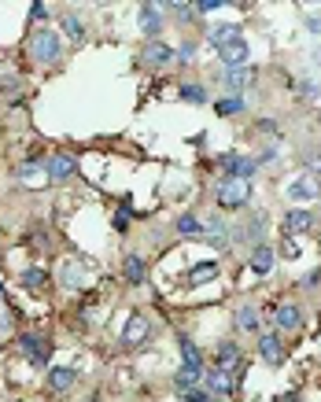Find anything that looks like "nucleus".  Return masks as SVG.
Segmentation results:
<instances>
[{"instance_id":"nucleus-27","label":"nucleus","mask_w":321,"mask_h":402,"mask_svg":"<svg viewBox=\"0 0 321 402\" xmlns=\"http://www.w3.org/2000/svg\"><path fill=\"white\" fill-rule=\"evenodd\" d=\"M200 232H203V218H196V214L177 218V237H200Z\"/></svg>"},{"instance_id":"nucleus-42","label":"nucleus","mask_w":321,"mask_h":402,"mask_svg":"<svg viewBox=\"0 0 321 402\" xmlns=\"http://www.w3.org/2000/svg\"><path fill=\"white\" fill-rule=\"evenodd\" d=\"M314 63H318V67H321V45L314 48Z\"/></svg>"},{"instance_id":"nucleus-14","label":"nucleus","mask_w":321,"mask_h":402,"mask_svg":"<svg viewBox=\"0 0 321 402\" xmlns=\"http://www.w3.org/2000/svg\"><path fill=\"white\" fill-rule=\"evenodd\" d=\"M259 355L266 358V366H281V362H285V343H281L277 332L259 336Z\"/></svg>"},{"instance_id":"nucleus-29","label":"nucleus","mask_w":321,"mask_h":402,"mask_svg":"<svg viewBox=\"0 0 321 402\" xmlns=\"http://www.w3.org/2000/svg\"><path fill=\"white\" fill-rule=\"evenodd\" d=\"M63 30H67L70 41H85V26H82V19L74 15V11H70V15H63Z\"/></svg>"},{"instance_id":"nucleus-12","label":"nucleus","mask_w":321,"mask_h":402,"mask_svg":"<svg viewBox=\"0 0 321 402\" xmlns=\"http://www.w3.org/2000/svg\"><path fill=\"white\" fill-rule=\"evenodd\" d=\"M74 170H78V163H74V155H67V151L48 155V159H45V174L52 177V181H67Z\"/></svg>"},{"instance_id":"nucleus-24","label":"nucleus","mask_w":321,"mask_h":402,"mask_svg":"<svg viewBox=\"0 0 321 402\" xmlns=\"http://www.w3.org/2000/svg\"><path fill=\"white\" fill-rule=\"evenodd\" d=\"M233 321H237L240 332H259V310H255V306H237Z\"/></svg>"},{"instance_id":"nucleus-3","label":"nucleus","mask_w":321,"mask_h":402,"mask_svg":"<svg viewBox=\"0 0 321 402\" xmlns=\"http://www.w3.org/2000/svg\"><path fill=\"white\" fill-rule=\"evenodd\" d=\"M203 237H207V244L214 251H229V248H233V229H229V222L222 214H207V222H203Z\"/></svg>"},{"instance_id":"nucleus-28","label":"nucleus","mask_w":321,"mask_h":402,"mask_svg":"<svg viewBox=\"0 0 321 402\" xmlns=\"http://www.w3.org/2000/svg\"><path fill=\"white\" fill-rule=\"evenodd\" d=\"M177 100H185V103H207V89L196 85V82H188L177 89Z\"/></svg>"},{"instance_id":"nucleus-32","label":"nucleus","mask_w":321,"mask_h":402,"mask_svg":"<svg viewBox=\"0 0 321 402\" xmlns=\"http://www.w3.org/2000/svg\"><path fill=\"white\" fill-rule=\"evenodd\" d=\"M170 11L177 15V22H192V19H196V4H170Z\"/></svg>"},{"instance_id":"nucleus-21","label":"nucleus","mask_w":321,"mask_h":402,"mask_svg":"<svg viewBox=\"0 0 321 402\" xmlns=\"http://www.w3.org/2000/svg\"><path fill=\"white\" fill-rule=\"evenodd\" d=\"M218 56H222V63H225V67H244V63H248V41L240 37V41H233L229 48H222Z\"/></svg>"},{"instance_id":"nucleus-37","label":"nucleus","mask_w":321,"mask_h":402,"mask_svg":"<svg viewBox=\"0 0 321 402\" xmlns=\"http://www.w3.org/2000/svg\"><path fill=\"white\" fill-rule=\"evenodd\" d=\"M218 8H225V0H200L196 4V11H203V15H207V11H218Z\"/></svg>"},{"instance_id":"nucleus-31","label":"nucleus","mask_w":321,"mask_h":402,"mask_svg":"<svg viewBox=\"0 0 321 402\" xmlns=\"http://www.w3.org/2000/svg\"><path fill=\"white\" fill-rule=\"evenodd\" d=\"M177 399L181 402H214V395L207 392V387H188V392H181Z\"/></svg>"},{"instance_id":"nucleus-22","label":"nucleus","mask_w":321,"mask_h":402,"mask_svg":"<svg viewBox=\"0 0 321 402\" xmlns=\"http://www.w3.org/2000/svg\"><path fill=\"white\" fill-rule=\"evenodd\" d=\"M244 107H248V100H244V96H233V93H225L222 100L214 103V111L222 114V119H233V114H244Z\"/></svg>"},{"instance_id":"nucleus-25","label":"nucleus","mask_w":321,"mask_h":402,"mask_svg":"<svg viewBox=\"0 0 321 402\" xmlns=\"http://www.w3.org/2000/svg\"><path fill=\"white\" fill-rule=\"evenodd\" d=\"M19 284L27 292H41L48 284V274H45V269H37V266H30V269H22V274H19Z\"/></svg>"},{"instance_id":"nucleus-26","label":"nucleus","mask_w":321,"mask_h":402,"mask_svg":"<svg viewBox=\"0 0 321 402\" xmlns=\"http://www.w3.org/2000/svg\"><path fill=\"white\" fill-rule=\"evenodd\" d=\"M144 277H148L144 258H140V255H126V281H130V284H144Z\"/></svg>"},{"instance_id":"nucleus-34","label":"nucleus","mask_w":321,"mask_h":402,"mask_svg":"<svg viewBox=\"0 0 321 402\" xmlns=\"http://www.w3.org/2000/svg\"><path fill=\"white\" fill-rule=\"evenodd\" d=\"M295 89H299L303 96H311V100H318V96H321V85H314V82H295Z\"/></svg>"},{"instance_id":"nucleus-23","label":"nucleus","mask_w":321,"mask_h":402,"mask_svg":"<svg viewBox=\"0 0 321 402\" xmlns=\"http://www.w3.org/2000/svg\"><path fill=\"white\" fill-rule=\"evenodd\" d=\"M74 380H78V373H74L70 366H56L52 373H48V387H52V392H67Z\"/></svg>"},{"instance_id":"nucleus-5","label":"nucleus","mask_w":321,"mask_h":402,"mask_svg":"<svg viewBox=\"0 0 321 402\" xmlns=\"http://www.w3.org/2000/svg\"><path fill=\"white\" fill-rule=\"evenodd\" d=\"M285 192H288V200H292V203H311V200L321 196V188H318V177H314V174H299V177H292Z\"/></svg>"},{"instance_id":"nucleus-39","label":"nucleus","mask_w":321,"mask_h":402,"mask_svg":"<svg viewBox=\"0 0 321 402\" xmlns=\"http://www.w3.org/2000/svg\"><path fill=\"white\" fill-rule=\"evenodd\" d=\"M303 284H306V288H314V284H321V269H314V274H306V277H303Z\"/></svg>"},{"instance_id":"nucleus-16","label":"nucleus","mask_w":321,"mask_h":402,"mask_svg":"<svg viewBox=\"0 0 321 402\" xmlns=\"http://www.w3.org/2000/svg\"><path fill=\"white\" fill-rule=\"evenodd\" d=\"M137 22H140V30H144V34L151 37V41H156L159 30H163V15H159V8H156V4H140Z\"/></svg>"},{"instance_id":"nucleus-30","label":"nucleus","mask_w":321,"mask_h":402,"mask_svg":"<svg viewBox=\"0 0 321 402\" xmlns=\"http://www.w3.org/2000/svg\"><path fill=\"white\" fill-rule=\"evenodd\" d=\"M277 248H281V251H277L281 258H299V255H303V248H299V240H295V237H285Z\"/></svg>"},{"instance_id":"nucleus-2","label":"nucleus","mask_w":321,"mask_h":402,"mask_svg":"<svg viewBox=\"0 0 321 402\" xmlns=\"http://www.w3.org/2000/svg\"><path fill=\"white\" fill-rule=\"evenodd\" d=\"M218 207H222V211H244V207L251 203V181H222V185H218Z\"/></svg>"},{"instance_id":"nucleus-20","label":"nucleus","mask_w":321,"mask_h":402,"mask_svg":"<svg viewBox=\"0 0 321 402\" xmlns=\"http://www.w3.org/2000/svg\"><path fill=\"white\" fill-rule=\"evenodd\" d=\"M214 277H218V262H214V258H211V262H196V266L188 269V284H192V288H200V284H211Z\"/></svg>"},{"instance_id":"nucleus-33","label":"nucleus","mask_w":321,"mask_h":402,"mask_svg":"<svg viewBox=\"0 0 321 402\" xmlns=\"http://www.w3.org/2000/svg\"><path fill=\"white\" fill-rule=\"evenodd\" d=\"M41 170H45L41 163H22V166H19V181H33V177H41Z\"/></svg>"},{"instance_id":"nucleus-7","label":"nucleus","mask_w":321,"mask_h":402,"mask_svg":"<svg viewBox=\"0 0 321 402\" xmlns=\"http://www.w3.org/2000/svg\"><path fill=\"white\" fill-rule=\"evenodd\" d=\"M19 351L30 358V366H45L48 362V347L41 340V332H22L19 336Z\"/></svg>"},{"instance_id":"nucleus-11","label":"nucleus","mask_w":321,"mask_h":402,"mask_svg":"<svg viewBox=\"0 0 321 402\" xmlns=\"http://www.w3.org/2000/svg\"><path fill=\"white\" fill-rule=\"evenodd\" d=\"M140 59H144L151 70L170 67V63H174V48L166 45V41H148V45H144V52H140Z\"/></svg>"},{"instance_id":"nucleus-8","label":"nucleus","mask_w":321,"mask_h":402,"mask_svg":"<svg viewBox=\"0 0 321 402\" xmlns=\"http://www.w3.org/2000/svg\"><path fill=\"white\" fill-rule=\"evenodd\" d=\"M222 166H225L229 181H251V177H255V170H259V163L248 159V155H225Z\"/></svg>"},{"instance_id":"nucleus-10","label":"nucleus","mask_w":321,"mask_h":402,"mask_svg":"<svg viewBox=\"0 0 321 402\" xmlns=\"http://www.w3.org/2000/svg\"><path fill=\"white\" fill-rule=\"evenodd\" d=\"M214 358H218V366H214V369H222V373H229V377H233L237 366L244 362L240 343H237V340H222V343H218V351H214Z\"/></svg>"},{"instance_id":"nucleus-15","label":"nucleus","mask_w":321,"mask_h":402,"mask_svg":"<svg viewBox=\"0 0 321 402\" xmlns=\"http://www.w3.org/2000/svg\"><path fill=\"white\" fill-rule=\"evenodd\" d=\"M311 225H314V214L303 211V207H292L285 214V237H299V232H306Z\"/></svg>"},{"instance_id":"nucleus-38","label":"nucleus","mask_w":321,"mask_h":402,"mask_svg":"<svg viewBox=\"0 0 321 402\" xmlns=\"http://www.w3.org/2000/svg\"><path fill=\"white\" fill-rule=\"evenodd\" d=\"M114 225H119V229H126V225H130V207H122V211L114 214Z\"/></svg>"},{"instance_id":"nucleus-36","label":"nucleus","mask_w":321,"mask_h":402,"mask_svg":"<svg viewBox=\"0 0 321 402\" xmlns=\"http://www.w3.org/2000/svg\"><path fill=\"white\" fill-rule=\"evenodd\" d=\"M30 19L45 22V19H48V4H41V0H37V4H30Z\"/></svg>"},{"instance_id":"nucleus-4","label":"nucleus","mask_w":321,"mask_h":402,"mask_svg":"<svg viewBox=\"0 0 321 402\" xmlns=\"http://www.w3.org/2000/svg\"><path fill=\"white\" fill-rule=\"evenodd\" d=\"M148 336H151V321L144 314H130V321H126V329H122V347H126V351L140 347Z\"/></svg>"},{"instance_id":"nucleus-9","label":"nucleus","mask_w":321,"mask_h":402,"mask_svg":"<svg viewBox=\"0 0 321 402\" xmlns=\"http://www.w3.org/2000/svg\"><path fill=\"white\" fill-rule=\"evenodd\" d=\"M240 37H244V34H240V26H237V22H214L211 30H207V41H211L214 52L229 48L233 41H240Z\"/></svg>"},{"instance_id":"nucleus-40","label":"nucleus","mask_w":321,"mask_h":402,"mask_svg":"<svg viewBox=\"0 0 321 402\" xmlns=\"http://www.w3.org/2000/svg\"><path fill=\"white\" fill-rule=\"evenodd\" d=\"M259 129H262V133H277V122H274V119H262Z\"/></svg>"},{"instance_id":"nucleus-13","label":"nucleus","mask_w":321,"mask_h":402,"mask_svg":"<svg viewBox=\"0 0 321 402\" xmlns=\"http://www.w3.org/2000/svg\"><path fill=\"white\" fill-rule=\"evenodd\" d=\"M274 321H277L281 332H299L303 314H299V306H295V303H277L274 306Z\"/></svg>"},{"instance_id":"nucleus-1","label":"nucleus","mask_w":321,"mask_h":402,"mask_svg":"<svg viewBox=\"0 0 321 402\" xmlns=\"http://www.w3.org/2000/svg\"><path fill=\"white\" fill-rule=\"evenodd\" d=\"M30 56L37 63H59L63 59V34L59 30H33L30 34Z\"/></svg>"},{"instance_id":"nucleus-19","label":"nucleus","mask_w":321,"mask_h":402,"mask_svg":"<svg viewBox=\"0 0 321 402\" xmlns=\"http://www.w3.org/2000/svg\"><path fill=\"white\" fill-rule=\"evenodd\" d=\"M248 77H251V67H225L222 85H225L233 96H244V85H248Z\"/></svg>"},{"instance_id":"nucleus-17","label":"nucleus","mask_w":321,"mask_h":402,"mask_svg":"<svg viewBox=\"0 0 321 402\" xmlns=\"http://www.w3.org/2000/svg\"><path fill=\"white\" fill-rule=\"evenodd\" d=\"M203 387H207L211 395H233V377L229 373H222V369H207L203 373Z\"/></svg>"},{"instance_id":"nucleus-6","label":"nucleus","mask_w":321,"mask_h":402,"mask_svg":"<svg viewBox=\"0 0 321 402\" xmlns=\"http://www.w3.org/2000/svg\"><path fill=\"white\" fill-rule=\"evenodd\" d=\"M177 351H181V369L185 373H196V377H203V366H207V362H203V351L196 343H192V336H177Z\"/></svg>"},{"instance_id":"nucleus-18","label":"nucleus","mask_w":321,"mask_h":402,"mask_svg":"<svg viewBox=\"0 0 321 402\" xmlns=\"http://www.w3.org/2000/svg\"><path fill=\"white\" fill-rule=\"evenodd\" d=\"M274 262H277V251L269 248L266 240H262V244H255V251H251V269H255V274L266 277L269 269H274Z\"/></svg>"},{"instance_id":"nucleus-35","label":"nucleus","mask_w":321,"mask_h":402,"mask_svg":"<svg viewBox=\"0 0 321 402\" xmlns=\"http://www.w3.org/2000/svg\"><path fill=\"white\" fill-rule=\"evenodd\" d=\"M192 56H196V41H185L181 52H174V59H181V63H188Z\"/></svg>"},{"instance_id":"nucleus-41","label":"nucleus","mask_w":321,"mask_h":402,"mask_svg":"<svg viewBox=\"0 0 321 402\" xmlns=\"http://www.w3.org/2000/svg\"><path fill=\"white\" fill-rule=\"evenodd\" d=\"M306 30H314V34H321V19H318V15H311V19H306Z\"/></svg>"}]
</instances>
